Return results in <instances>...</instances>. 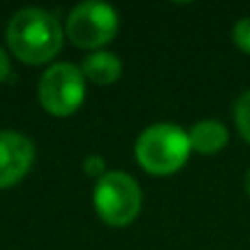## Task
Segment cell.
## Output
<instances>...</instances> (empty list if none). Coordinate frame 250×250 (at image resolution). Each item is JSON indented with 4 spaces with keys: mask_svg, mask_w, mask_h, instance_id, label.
<instances>
[{
    "mask_svg": "<svg viewBox=\"0 0 250 250\" xmlns=\"http://www.w3.org/2000/svg\"><path fill=\"white\" fill-rule=\"evenodd\" d=\"M229 138H230L229 127L222 121H217V119H202V121H198L189 129L191 149L204 156L217 154L220 149H224Z\"/></svg>",
    "mask_w": 250,
    "mask_h": 250,
    "instance_id": "cell-7",
    "label": "cell"
},
{
    "mask_svg": "<svg viewBox=\"0 0 250 250\" xmlns=\"http://www.w3.org/2000/svg\"><path fill=\"white\" fill-rule=\"evenodd\" d=\"M7 75H9V57H7V53L0 48V82H2Z\"/></svg>",
    "mask_w": 250,
    "mask_h": 250,
    "instance_id": "cell-12",
    "label": "cell"
},
{
    "mask_svg": "<svg viewBox=\"0 0 250 250\" xmlns=\"http://www.w3.org/2000/svg\"><path fill=\"white\" fill-rule=\"evenodd\" d=\"M86 171L90 173V176H104V160L99 158V156H90V158L86 160Z\"/></svg>",
    "mask_w": 250,
    "mask_h": 250,
    "instance_id": "cell-11",
    "label": "cell"
},
{
    "mask_svg": "<svg viewBox=\"0 0 250 250\" xmlns=\"http://www.w3.org/2000/svg\"><path fill=\"white\" fill-rule=\"evenodd\" d=\"M233 42L250 55V16H244L233 26Z\"/></svg>",
    "mask_w": 250,
    "mask_h": 250,
    "instance_id": "cell-10",
    "label": "cell"
},
{
    "mask_svg": "<svg viewBox=\"0 0 250 250\" xmlns=\"http://www.w3.org/2000/svg\"><path fill=\"white\" fill-rule=\"evenodd\" d=\"M244 187H246V193L250 195V167H248V171H246V178H244Z\"/></svg>",
    "mask_w": 250,
    "mask_h": 250,
    "instance_id": "cell-13",
    "label": "cell"
},
{
    "mask_svg": "<svg viewBox=\"0 0 250 250\" xmlns=\"http://www.w3.org/2000/svg\"><path fill=\"white\" fill-rule=\"evenodd\" d=\"M134 154L138 165L151 176L176 173L191 154L189 132L176 123H156L138 136Z\"/></svg>",
    "mask_w": 250,
    "mask_h": 250,
    "instance_id": "cell-2",
    "label": "cell"
},
{
    "mask_svg": "<svg viewBox=\"0 0 250 250\" xmlns=\"http://www.w3.org/2000/svg\"><path fill=\"white\" fill-rule=\"evenodd\" d=\"M119 16L110 4L82 2L68 16V38L79 48H99L117 35Z\"/></svg>",
    "mask_w": 250,
    "mask_h": 250,
    "instance_id": "cell-5",
    "label": "cell"
},
{
    "mask_svg": "<svg viewBox=\"0 0 250 250\" xmlns=\"http://www.w3.org/2000/svg\"><path fill=\"white\" fill-rule=\"evenodd\" d=\"M143 204L141 187L123 171H110L97 180L95 208L97 215L110 226H127L136 220Z\"/></svg>",
    "mask_w": 250,
    "mask_h": 250,
    "instance_id": "cell-3",
    "label": "cell"
},
{
    "mask_svg": "<svg viewBox=\"0 0 250 250\" xmlns=\"http://www.w3.org/2000/svg\"><path fill=\"white\" fill-rule=\"evenodd\" d=\"M35 160L33 143L16 132H0V189L20 182Z\"/></svg>",
    "mask_w": 250,
    "mask_h": 250,
    "instance_id": "cell-6",
    "label": "cell"
},
{
    "mask_svg": "<svg viewBox=\"0 0 250 250\" xmlns=\"http://www.w3.org/2000/svg\"><path fill=\"white\" fill-rule=\"evenodd\" d=\"M82 73L86 75L90 82L99 83V86H108L114 83L123 73V64L114 53L108 51H97L83 60L82 64Z\"/></svg>",
    "mask_w": 250,
    "mask_h": 250,
    "instance_id": "cell-8",
    "label": "cell"
},
{
    "mask_svg": "<svg viewBox=\"0 0 250 250\" xmlns=\"http://www.w3.org/2000/svg\"><path fill=\"white\" fill-rule=\"evenodd\" d=\"M11 53L24 64H44L60 53L64 44L62 26L42 9H22L11 18L7 29Z\"/></svg>",
    "mask_w": 250,
    "mask_h": 250,
    "instance_id": "cell-1",
    "label": "cell"
},
{
    "mask_svg": "<svg viewBox=\"0 0 250 250\" xmlns=\"http://www.w3.org/2000/svg\"><path fill=\"white\" fill-rule=\"evenodd\" d=\"M86 97L83 73L73 64H55L40 79V104L55 117H68Z\"/></svg>",
    "mask_w": 250,
    "mask_h": 250,
    "instance_id": "cell-4",
    "label": "cell"
},
{
    "mask_svg": "<svg viewBox=\"0 0 250 250\" xmlns=\"http://www.w3.org/2000/svg\"><path fill=\"white\" fill-rule=\"evenodd\" d=\"M233 117H235V125H237V132L250 145V88L235 99Z\"/></svg>",
    "mask_w": 250,
    "mask_h": 250,
    "instance_id": "cell-9",
    "label": "cell"
}]
</instances>
